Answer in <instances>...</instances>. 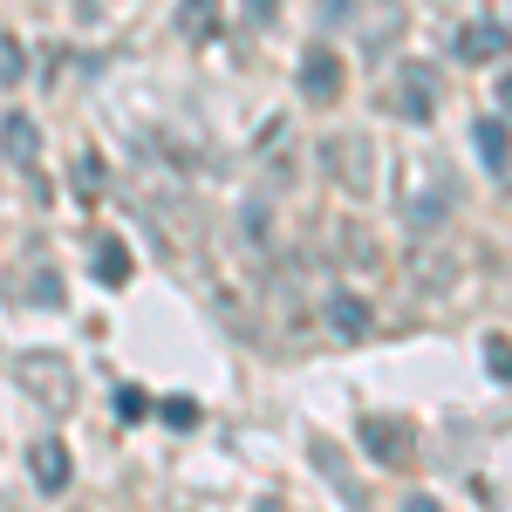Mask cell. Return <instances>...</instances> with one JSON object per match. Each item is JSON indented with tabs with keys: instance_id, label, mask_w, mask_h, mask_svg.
<instances>
[{
	"instance_id": "9c48e42d",
	"label": "cell",
	"mask_w": 512,
	"mask_h": 512,
	"mask_svg": "<svg viewBox=\"0 0 512 512\" xmlns=\"http://www.w3.org/2000/svg\"><path fill=\"white\" fill-rule=\"evenodd\" d=\"M328 328H335L342 342H362V335H369V301H362V294H335V301H328Z\"/></svg>"
},
{
	"instance_id": "5bb4252c",
	"label": "cell",
	"mask_w": 512,
	"mask_h": 512,
	"mask_svg": "<svg viewBox=\"0 0 512 512\" xmlns=\"http://www.w3.org/2000/svg\"><path fill=\"white\" fill-rule=\"evenodd\" d=\"M410 274H417V294H444V280H458V267H451V260H437V253H424Z\"/></svg>"
},
{
	"instance_id": "d6986e66",
	"label": "cell",
	"mask_w": 512,
	"mask_h": 512,
	"mask_svg": "<svg viewBox=\"0 0 512 512\" xmlns=\"http://www.w3.org/2000/svg\"><path fill=\"white\" fill-rule=\"evenodd\" d=\"M349 14H355V0H321V21H328V28H342Z\"/></svg>"
},
{
	"instance_id": "8fae6325",
	"label": "cell",
	"mask_w": 512,
	"mask_h": 512,
	"mask_svg": "<svg viewBox=\"0 0 512 512\" xmlns=\"http://www.w3.org/2000/svg\"><path fill=\"white\" fill-rule=\"evenodd\" d=\"M178 35L185 41H212L219 35V0H178Z\"/></svg>"
},
{
	"instance_id": "277c9868",
	"label": "cell",
	"mask_w": 512,
	"mask_h": 512,
	"mask_svg": "<svg viewBox=\"0 0 512 512\" xmlns=\"http://www.w3.org/2000/svg\"><path fill=\"white\" fill-rule=\"evenodd\" d=\"M451 48H458V62H499V55H512V28L506 21H472V28L451 35Z\"/></svg>"
},
{
	"instance_id": "30bf717a",
	"label": "cell",
	"mask_w": 512,
	"mask_h": 512,
	"mask_svg": "<svg viewBox=\"0 0 512 512\" xmlns=\"http://www.w3.org/2000/svg\"><path fill=\"white\" fill-rule=\"evenodd\" d=\"M472 144H478V158H485V171H499V178L512 171V137H506V123L485 117V123L472 130Z\"/></svg>"
},
{
	"instance_id": "7c38bea8",
	"label": "cell",
	"mask_w": 512,
	"mask_h": 512,
	"mask_svg": "<svg viewBox=\"0 0 512 512\" xmlns=\"http://www.w3.org/2000/svg\"><path fill=\"white\" fill-rule=\"evenodd\" d=\"M0 151H7V158H21V164H28V158L41 151V130H35L28 117H21V110H14V117H0Z\"/></svg>"
},
{
	"instance_id": "4fadbf2b",
	"label": "cell",
	"mask_w": 512,
	"mask_h": 512,
	"mask_svg": "<svg viewBox=\"0 0 512 512\" xmlns=\"http://www.w3.org/2000/svg\"><path fill=\"white\" fill-rule=\"evenodd\" d=\"M96 280H103V287H123V280H130V246H123V239H103V246H96Z\"/></svg>"
},
{
	"instance_id": "7a4b0ae2",
	"label": "cell",
	"mask_w": 512,
	"mask_h": 512,
	"mask_svg": "<svg viewBox=\"0 0 512 512\" xmlns=\"http://www.w3.org/2000/svg\"><path fill=\"white\" fill-rule=\"evenodd\" d=\"M444 219H451V192H444V178H417V192L403 198V226L417 239L444 233Z\"/></svg>"
},
{
	"instance_id": "44dd1931",
	"label": "cell",
	"mask_w": 512,
	"mask_h": 512,
	"mask_svg": "<svg viewBox=\"0 0 512 512\" xmlns=\"http://www.w3.org/2000/svg\"><path fill=\"white\" fill-rule=\"evenodd\" d=\"M499 110H512V76H499Z\"/></svg>"
},
{
	"instance_id": "3957f363",
	"label": "cell",
	"mask_w": 512,
	"mask_h": 512,
	"mask_svg": "<svg viewBox=\"0 0 512 512\" xmlns=\"http://www.w3.org/2000/svg\"><path fill=\"white\" fill-rule=\"evenodd\" d=\"M321 164H328L335 185L369 192V137H328V144H321Z\"/></svg>"
},
{
	"instance_id": "52a82bcc",
	"label": "cell",
	"mask_w": 512,
	"mask_h": 512,
	"mask_svg": "<svg viewBox=\"0 0 512 512\" xmlns=\"http://www.w3.org/2000/svg\"><path fill=\"white\" fill-rule=\"evenodd\" d=\"M21 383H35L41 403H69V362L62 355H21Z\"/></svg>"
},
{
	"instance_id": "2e32d148",
	"label": "cell",
	"mask_w": 512,
	"mask_h": 512,
	"mask_svg": "<svg viewBox=\"0 0 512 512\" xmlns=\"http://www.w3.org/2000/svg\"><path fill=\"white\" fill-rule=\"evenodd\" d=\"M158 410H164V424H171V431H192V424H198V403H192V396H164Z\"/></svg>"
},
{
	"instance_id": "8992f818",
	"label": "cell",
	"mask_w": 512,
	"mask_h": 512,
	"mask_svg": "<svg viewBox=\"0 0 512 512\" xmlns=\"http://www.w3.org/2000/svg\"><path fill=\"white\" fill-rule=\"evenodd\" d=\"M396 110H403V123H431V110H437V69L410 62V69H403V89H396Z\"/></svg>"
},
{
	"instance_id": "6da1fadb",
	"label": "cell",
	"mask_w": 512,
	"mask_h": 512,
	"mask_svg": "<svg viewBox=\"0 0 512 512\" xmlns=\"http://www.w3.org/2000/svg\"><path fill=\"white\" fill-rule=\"evenodd\" d=\"M362 451L376 458V465H417V431L410 424H396V417H362Z\"/></svg>"
},
{
	"instance_id": "e0dca14e",
	"label": "cell",
	"mask_w": 512,
	"mask_h": 512,
	"mask_svg": "<svg viewBox=\"0 0 512 512\" xmlns=\"http://www.w3.org/2000/svg\"><path fill=\"white\" fill-rule=\"evenodd\" d=\"M28 76V55H21V41L0 35V82H21Z\"/></svg>"
},
{
	"instance_id": "5b68a950",
	"label": "cell",
	"mask_w": 512,
	"mask_h": 512,
	"mask_svg": "<svg viewBox=\"0 0 512 512\" xmlns=\"http://www.w3.org/2000/svg\"><path fill=\"white\" fill-rule=\"evenodd\" d=\"M301 96H308V103H335V96H342V55H335V48H308V62H301Z\"/></svg>"
},
{
	"instance_id": "ac0fdd59",
	"label": "cell",
	"mask_w": 512,
	"mask_h": 512,
	"mask_svg": "<svg viewBox=\"0 0 512 512\" xmlns=\"http://www.w3.org/2000/svg\"><path fill=\"white\" fill-rule=\"evenodd\" d=\"M117 417H123V424H137V417H151V396L137 390V383H123V390H117Z\"/></svg>"
},
{
	"instance_id": "9a60e30c",
	"label": "cell",
	"mask_w": 512,
	"mask_h": 512,
	"mask_svg": "<svg viewBox=\"0 0 512 512\" xmlns=\"http://www.w3.org/2000/svg\"><path fill=\"white\" fill-rule=\"evenodd\" d=\"M485 369H492V383H512V342L506 335H485Z\"/></svg>"
},
{
	"instance_id": "ffe728a7",
	"label": "cell",
	"mask_w": 512,
	"mask_h": 512,
	"mask_svg": "<svg viewBox=\"0 0 512 512\" xmlns=\"http://www.w3.org/2000/svg\"><path fill=\"white\" fill-rule=\"evenodd\" d=\"M239 7H246V14H253L260 28H267V21H274V14H280V0H239Z\"/></svg>"
},
{
	"instance_id": "ba28073f",
	"label": "cell",
	"mask_w": 512,
	"mask_h": 512,
	"mask_svg": "<svg viewBox=\"0 0 512 512\" xmlns=\"http://www.w3.org/2000/svg\"><path fill=\"white\" fill-rule=\"evenodd\" d=\"M28 472H35L41 492H62V485H69V451H62L55 437H41L35 451H28Z\"/></svg>"
}]
</instances>
